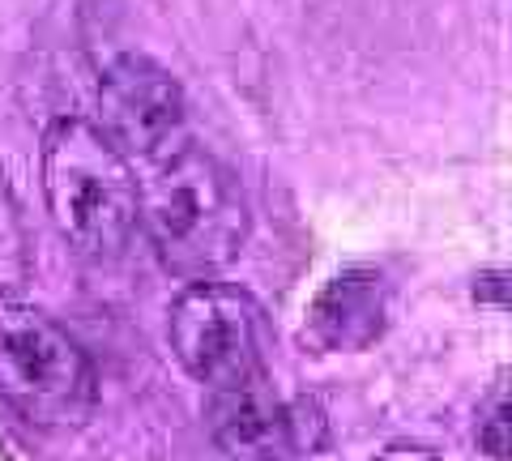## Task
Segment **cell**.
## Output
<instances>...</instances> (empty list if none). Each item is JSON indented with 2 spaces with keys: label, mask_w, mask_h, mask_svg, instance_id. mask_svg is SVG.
<instances>
[{
  "label": "cell",
  "mask_w": 512,
  "mask_h": 461,
  "mask_svg": "<svg viewBox=\"0 0 512 461\" xmlns=\"http://www.w3.org/2000/svg\"><path fill=\"white\" fill-rule=\"evenodd\" d=\"M137 227L171 274L205 282L248 244V205L227 167L197 146H167L137 180Z\"/></svg>",
  "instance_id": "6da1fadb"
},
{
  "label": "cell",
  "mask_w": 512,
  "mask_h": 461,
  "mask_svg": "<svg viewBox=\"0 0 512 461\" xmlns=\"http://www.w3.org/2000/svg\"><path fill=\"white\" fill-rule=\"evenodd\" d=\"M43 197L56 231L86 261H116L137 235V176L90 120L43 133Z\"/></svg>",
  "instance_id": "7a4b0ae2"
},
{
  "label": "cell",
  "mask_w": 512,
  "mask_h": 461,
  "mask_svg": "<svg viewBox=\"0 0 512 461\" xmlns=\"http://www.w3.org/2000/svg\"><path fill=\"white\" fill-rule=\"evenodd\" d=\"M0 397L35 427H82L99 406L86 351L39 308L0 299Z\"/></svg>",
  "instance_id": "3957f363"
},
{
  "label": "cell",
  "mask_w": 512,
  "mask_h": 461,
  "mask_svg": "<svg viewBox=\"0 0 512 461\" xmlns=\"http://www.w3.org/2000/svg\"><path fill=\"white\" fill-rule=\"evenodd\" d=\"M167 342L180 368L210 393L235 389L252 376H265L269 321L244 286L192 282L175 295L167 316Z\"/></svg>",
  "instance_id": "277c9868"
},
{
  "label": "cell",
  "mask_w": 512,
  "mask_h": 461,
  "mask_svg": "<svg viewBox=\"0 0 512 461\" xmlns=\"http://www.w3.org/2000/svg\"><path fill=\"white\" fill-rule=\"evenodd\" d=\"M184 124V90L146 52H120L99 77V129L124 158L150 163Z\"/></svg>",
  "instance_id": "5b68a950"
},
{
  "label": "cell",
  "mask_w": 512,
  "mask_h": 461,
  "mask_svg": "<svg viewBox=\"0 0 512 461\" xmlns=\"http://www.w3.org/2000/svg\"><path fill=\"white\" fill-rule=\"evenodd\" d=\"M389 329V282L376 265H350L316 291L299 342L316 355H359Z\"/></svg>",
  "instance_id": "8992f818"
},
{
  "label": "cell",
  "mask_w": 512,
  "mask_h": 461,
  "mask_svg": "<svg viewBox=\"0 0 512 461\" xmlns=\"http://www.w3.org/2000/svg\"><path fill=\"white\" fill-rule=\"evenodd\" d=\"M210 436L231 461H299L291 415L269 376L210 393Z\"/></svg>",
  "instance_id": "52a82bcc"
},
{
  "label": "cell",
  "mask_w": 512,
  "mask_h": 461,
  "mask_svg": "<svg viewBox=\"0 0 512 461\" xmlns=\"http://www.w3.org/2000/svg\"><path fill=\"white\" fill-rule=\"evenodd\" d=\"M30 274V252H26V227L18 214V197L9 188L5 163H0V295H13Z\"/></svg>",
  "instance_id": "ba28073f"
},
{
  "label": "cell",
  "mask_w": 512,
  "mask_h": 461,
  "mask_svg": "<svg viewBox=\"0 0 512 461\" xmlns=\"http://www.w3.org/2000/svg\"><path fill=\"white\" fill-rule=\"evenodd\" d=\"M478 449L487 457L504 461L508 457V397H504V385H495L491 402L483 406V415H478Z\"/></svg>",
  "instance_id": "9c48e42d"
},
{
  "label": "cell",
  "mask_w": 512,
  "mask_h": 461,
  "mask_svg": "<svg viewBox=\"0 0 512 461\" xmlns=\"http://www.w3.org/2000/svg\"><path fill=\"white\" fill-rule=\"evenodd\" d=\"M372 461H440V453L431 444H414V440H397L389 449H380Z\"/></svg>",
  "instance_id": "30bf717a"
},
{
  "label": "cell",
  "mask_w": 512,
  "mask_h": 461,
  "mask_svg": "<svg viewBox=\"0 0 512 461\" xmlns=\"http://www.w3.org/2000/svg\"><path fill=\"white\" fill-rule=\"evenodd\" d=\"M504 291H508V278L500 269H491V274H478L474 278V299H491L495 308H504Z\"/></svg>",
  "instance_id": "8fae6325"
}]
</instances>
